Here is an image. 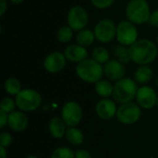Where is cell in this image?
<instances>
[{"label": "cell", "mask_w": 158, "mask_h": 158, "mask_svg": "<svg viewBox=\"0 0 158 158\" xmlns=\"http://www.w3.org/2000/svg\"><path fill=\"white\" fill-rule=\"evenodd\" d=\"M149 23L152 26L158 28V9H156L153 12H151L150 19H149Z\"/></svg>", "instance_id": "cell-30"}, {"label": "cell", "mask_w": 158, "mask_h": 158, "mask_svg": "<svg viewBox=\"0 0 158 158\" xmlns=\"http://www.w3.org/2000/svg\"><path fill=\"white\" fill-rule=\"evenodd\" d=\"M92 58L94 59L96 62L105 65L110 60V54L108 50L104 46H96L92 52Z\"/></svg>", "instance_id": "cell-22"}, {"label": "cell", "mask_w": 158, "mask_h": 158, "mask_svg": "<svg viewBox=\"0 0 158 158\" xmlns=\"http://www.w3.org/2000/svg\"><path fill=\"white\" fill-rule=\"evenodd\" d=\"M65 137L70 144L75 145V146L81 145L84 140L82 131L76 127H69L67 129Z\"/></svg>", "instance_id": "cell-21"}, {"label": "cell", "mask_w": 158, "mask_h": 158, "mask_svg": "<svg viewBox=\"0 0 158 158\" xmlns=\"http://www.w3.org/2000/svg\"><path fill=\"white\" fill-rule=\"evenodd\" d=\"M135 98L137 104L141 108L143 109H152L156 106L157 103V94L152 87L148 85L141 86L138 89Z\"/></svg>", "instance_id": "cell-11"}, {"label": "cell", "mask_w": 158, "mask_h": 158, "mask_svg": "<svg viewBox=\"0 0 158 158\" xmlns=\"http://www.w3.org/2000/svg\"><path fill=\"white\" fill-rule=\"evenodd\" d=\"M95 112L100 118L108 120L117 116L118 106L113 100L109 98H103L96 104Z\"/></svg>", "instance_id": "cell-14"}, {"label": "cell", "mask_w": 158, "mask_h": 158, "mask_svg": "<svg viewBox=\"0 0 158 158\" xmlns=\"http://www.w3.org/2000/svg\"><path fill=\"white\" fill-rule=\"evenodd\" d=\"M51 158H75V153L69 147L61 146L53 151Z\"/></svg>", "instance_id": "cell-26"}, {"label": "cell", "mask_w": 158, "mask_h": 158, "mask_svg": "<svg viewBox=\"0 0 158 158\" xmlns=\"http://www.w3.org/2000/svg\"><path fill=\"white\" fill-rule=\"evenodd\" d=\"M67 64V58L64 53L54 51L46 56L44 60V68L49 73H57L61 71Z\"/></svg>", "instance_id": "cell-12"}, {"label": "cell", "mask_w": 158, "mask_h": 158, "mask_svg": "<svg viewBox=\"0 0 158 158\" xmlns=\"http://www.w3.org/2000/svg\"><path fill=\"white\" fill-rule=\"evenodd\" d=\"M61 118L68 127H76L82 119L81 106L74 101L66 103L61 109Z\"/></svg>", "instance_id": "cell-10"}, {"label": "cell", "mask_w": 158, "mask_h": 158, "mask_svg": "<svg viewBox=\"0 0 158 158\" xmlns=\"http://www.w3.org/2000/svg\"><path fill=\"white\" fill-rule=\"evenodd\" d=\"M156 44H157V46H158V35H157V38H156Z\"/></svg>", "instance_id": "cell-37"}, {"label": "cell", "mask_w": 158, "mask_h": 158, "mask_svg": "<svg viewBox=\"0 0 158 158\" xmlns=\"http://www.w3.org/2000/svg\"><path fill=\"white\" fill-rule=\"evenodd\" d=\"M8 1L15 4V5H19V4H21L24 0H8Z\"/></svg>", "instance_id": "cell-35"}, {"label": "cell", "mask_w": 158, "mask_h": 158, "mask_svg": "<svg viewBox=\"0 0 158 158\" xmlns=\"http://www.w3.org/2000/svg\"><path fill=\"white\" fill-rule=\"evenodd\" d=\"M154 76V71L149 65L139 66L134 73V81L140 84L148 83Z\"/></svg>", "instance_id": "cell-18"}, {"label": "cell", "mask_w": 158, "mask_h": 158, "mask_svg": "<svg viewBox=\"0 0 158 158\" xmlns=\"http://www.w3.org/2000/svg\"><path fill=\"white\" fill-rule=\"evenodd\" d=\"M17 107L22 112L37 110L42 104L41 94L33 89H22L15 97Z\"/></svg>", "instance_id": "cell-5"}, {"label": "cell", "mask_w": 158, "mask_h": 158, "mask_svg": "<svg viewBox=\"0 0 158 158\" xmlns=\"http://www.w3.org/2000/svg\"><path fill=\"white\" fill-rule=\"evenodd\" d=\"M29 124L28 117L24 114V112L19 110L14 111L10 114H8V120H7V126L16 132L23 131L27 129Z\"/></svg>", "instance_id": "cell-16"}, {"label": "cell", "mask_w": 158, "mask_h": 158, "mask_svg": "<svg viewBox=\"0 0 158 158\" xmlns=\"http://www.w3.org/2000/svg\"><path fill=\"white\" fill-rule=\"evenodd\" d=\"M116 0H91L92 5L97 9H106L110 7Z\"/></svg>", "instance_id": "cell-28"}, {"label": "cell", "mask_w": 158, "mask_h": 158, "mask_svg": "<svg viewBox=\"0 0 158 158\" xmlns=\"http://www.w3.org/2000/svg\"><path fill=\"white\" fill-rule=\"evenodd\" d=\"M0 158H7V151L6 148L0 146Z\"/></svg>", "instance_id": "cell-34"}, {"label": "cell", "mask_w": 158, "mask_h": 158, "mask_svg": "<svg viewBox=\"0 0 158 158\" xmlns=\"http://www.w3.org/2000/svg\"><path fill=\"white\" fill-rule=\"evenodd\" d=\"M26 158H39V157H37L36 156H27Z\"/></svg>", "instance_id": "cell-36"}, {"label": "cell", "mask_w": 158, "mask_h": 158, "mask_svg": "<svg viewBox=\"0 0 158 158\" xmlns=\"http://www.w3.org/2000/svg\"><path fill=\"white\" fill-rule=\"evenodd\" d=\"M142 116V110L138 104L133 102L120 105L118 108L117 118L119 122L125 125H132L139 121Z\"/></svg>", "instance_id": "cell-8"}, {"label": "cell", "mask_w": 158, "mask_h": 158, "mask_svg": "<svg viewBox=\"0 0 158 158\" xmlns=\"http://www.w3.org/2000/svg\"><path fill=\"white\" fill-rule=\"evenodd\" d=\"M7 120H8V114L0 110V128L1 129L5 128V126L7 125Z\"/></svg>", "instance_id": "cell-31"}, {"label": "cell", "mask_w": 158, "mask_h": 158, "mask_svg": "<svg viewBox=\"0 0 158 158\" xmlns=\"http://www.w3.org/2000/svg\"><path fill=\"white\" fill-rule=\"evenodd\" d=\"M49 131L55 139H62L66 135L67 124L61 118L55 117L51 118L48 125Z\"/></svg>", "instance_id": "cell-17"}, {"label": "cell", "mask_w": 158, "mask_h": 158, "mask_svg": "<svg viewBox=\"0 0 158 158\" xmlns=\"http://www.w3.org/2000/svg\"><path fill=\"white\" fill-rule=\"evenodd\" d=\"M17 107L16 102L11 97H5L1 101L0 105V110L3 112H6V114H10L15 111V108Z\"/></svg>", "instance_id": "cell-27"}, {"label": "cell", "mask_w": 158, "mask_h": 158, "mask_svg": "<svg viewBox=\"0 0 158 158\" xmlns=\"http://www.w3.org/2000/svg\"><path fill=\"white\" fill-rule=\"evenodd\" d=\"M137 82L131 78H123L114 84L113 91V98L114 100L120 104H126L132 102V100L136 97L138 92Z\"/></svg>", "instance_id": "cell-4"}, {"label": "cell", "mask_w": 158, "mask_h": 158, "mask_svg": "<svg viewBox=\"0 0 158 158\" xmlns=\"http://www.w3.org/2000/svg\"><path fill=\"white\" fill-rule=\"evenodd\" d=\"M139 31L134 23L128 19L121 20L117 25V34L116 39L119 44L130 47L138 39Z\"/></svg>", "instance_id": "cell-6"}, {"label": "cell", "mask_w": 158, "mask_h": 158, "mask_svg": "<svg viewBox=\"0 0 158 158\" xmlns=\"http://www.w3.org/2000/svg\"><path fill=\"white\" fill-rule=\"evenodd\" d=\"M93 31L97 41L103 44H107L116 38L117 25L114 20L110 19H103L95 24Z\"/></svg>", "instance_id": "cell-7"}, {"label": "cell", "mask_w": 158, "mask_h": 158, "mask_svg": "<svg viewBox=\"0 0 158 158\" xmlns=\"http://www.w3.org/2000/svg\"><path fill=\"white\" fill-rule=\"evenodd\" d=\"M7 1L8 0H0V15L3 16L7 10Z\"/></svg>", "instance_id": "cell-33"}, {"label": "cell", "mask_w": 158, "mask_h": 158, "mask_svg": "<svg viewBox=\"0 0 158 158\" xmlns=\"http://www.w3.org/2000/svg\"><path fill=\"white\" fill-rule=\"evenodd\" d=\"M94 90L96 94L102 98H108L113 95L114 85L108 80H100L94 83Z\"/></svg>", "instance_id": "cell-20"}, {"label": "cell", "mask_w": 158, "mask_h": 158, "mask_svg": "<svg viewBox=\"0 0 158 158\" xmlns=\"http://www.w3.org/2000/svg\"><path fill=\"white\" fill-rule=\"evenodd\" d=\"M156 84H157V86H158V78L156 79Z\"/></svg>", "instance_id": "cell-39"}, {"label": "cell", "mask_w": 158, "mask_h": 158, "mask_svg": "<svg viewBox=\"0 0 158 158\" xmlns=\"http://www.w3.org/2000/svg\"><path fill=\"white\" fill-rule=\"evenodd\" d=\"M12 135L7 131H3L0 133V146L7 148L12 143Z\"/></svg>", "instance_id": "cell-29"}, {"label": "cell", "mask_w": 158, "mask_h": 158, "mask_svg": "<svg viewBox=\"0 0 158 158\" xmlns=\"http://www.w3.org/2000/svg\"><path fill=\"white\" fill-rule=\"evenodd\" d=\"M75 158H92V156L88 151L81 149L75 152Z\"/></svg>", "instance_id": "cell-32"}, {"label": "cell", "mask_w": 158, "mask_h": 158, "mask_svg": "<svg viewBox=\"0 0 158 158\" xmlns=\"http://www.w3.org/2000/svg\"><path fill=\"white\" fill-rule=\"evenodd\" d=\"M125 13L127 19L135 25L149 22L151 10L146 0H130L126 6Z\"/></svg>", "instance_id": "cell-3"}, {"label": "cell", "mask_w": 158, "mask_h": 158, "mask_svg": "<svg viewBox=\"0 0 158 158\" xmlns=\"http://www.w3.org/2000/svg\"><path fill=\"white\" fill-rule=\"evenodd\" d=\"M114 56H115V58L118 61L121 62L122 64H127L130 61H131L129 47L121 45V44H119V45L115 47V49H114Z\"/></svg>", "instance_id": "cell-24"}, {"label": "cell", "mask_w": 158, "mask_h": 158, "mask_svg": "<svg viewBox=\"0 0 158 158\" xmlns=\"http://www.w3.org/2000/svg\"><path fill=\"white\" fill-rule=\"evenodd\" d=\"M76 74L83 81L96 83L104 75V66L93 58H87L76 66Z\"/></svg>", "instance_id": "cell-2"}, {"label": "cell", "mask_w": 158, "mask_h": 158, "mask_svg": "<svg viewBox=\"0 0 158 158\" xmlns=\"http://www.w3.org/2000/svg\"><path fill=\"white\" fill-rule=\"evenodd\" d=\"M4 88L6 94L10 95H15V96L22 90L19 81L16 78L6 79L4 83Z\"/></svg>", "instance_id": "cell-23"}, {"label": "cell", "mask_w": 158, "mask_h": 158, "mask_svg": "<svg viewBox=\"0 0 158 158\" xmlns=\"http://www.w3.org/2000/svg\"><path fill=\"white\" fill-rule=\"evenodd\" d=\"M156 106H157V108H158V94H157V103H156Z\"/></svg>", "instance_id": "cell-38"}, {"label": "cell", "mask_w": 158, "mask_h": 158, "mask_svg": "<svg viewBox=\"0 0 158 158\" xmlns=\"http://www.w3.org/2000/svg\"><path fill=\"white\" fill-rule=\"evenodd\" d=\"M126 69L124 64L117 59H110L104 65V74L109 81H118L125 78Z\"/></svg>", "instance_id": "cell-13"}, {"label": "cell", "mask_w": 158, "mask_h": 158, "mask_svg": "<svg viewBox=\"0 0 158 158\" xmlns=\"http://www.w3.org/2000/svg\"><path fill=\"white\" fill-rule=\"evenodd\" d=\"M88 21L89 15L83 6H74L69 10L67 15V22L74 31H80L85 29Z\"/></svg>", "instance_id": "cell-9"}, {"label": "cell", "mask_w": 158, "mask_h": 158, "mask_svg": "<svg viewBox=\"0 0 158 158\" xmlns=\"http://www.w3.org/2000/svg\"><path fill=\"white\" fill-rule=\"evenodd\" d=\"M73 30L69 26L65 25L60 27L56 31V39L58 42L62 44H68L69 43L73 38Z\"/></svg>", "instance_id": "cell-25"}, {"label": "cell", "mask_w": 158, "mask_h": 158, "mask_svg": "<svg viewBox=\"0 0 158 158\" xmlns=\"http://www.w3.org/2000/svg\"><path fill=\"white\" fill-rule=\"evenodd\" d=\"M75 39H76V42L78 44L84 46L86 48L88 46H91L94 44V42L96 40L94 31L86 29V28L80 31H77Z\"/></svg>", "instance_id": "cell-19"}, {"label": "cell", "mask_w": 158, "mask_h": 158, "mask_svg": "<svg viewBox=\"0 0 158 158\" xmlns=\"http://www.w3.org/2000/svg\"><path fill=\"white\" fill-rule=\"evenodd\" d=\"M131 61L142 66L153 63L158 55L157 44L149 39H139L129 47Z\"/></svg>", "instance_id": "cell-1"}, {"label": "cell", "mask_w": 158, "mask_h": 158, "mask_svg": "<svg viewBox=\"0 0 158 158\" xmlns=\"http://www.w3.org/2000/svg\"><path fill=\"white\" fill-rule=\"evenodd\" d=\"M64 55L67 60L77 64L88 58V51L86 47L81 46L78 44L68 45L64 51Z\"/></svg>", "instance_id": "cell-15"}]
</instances>
